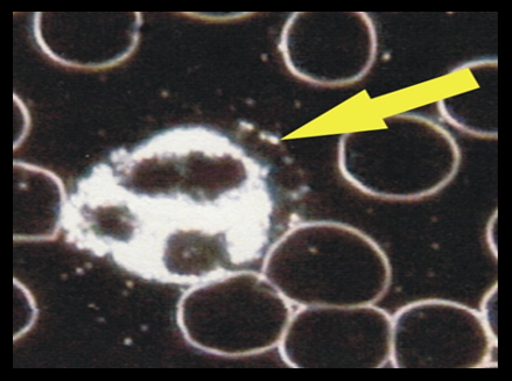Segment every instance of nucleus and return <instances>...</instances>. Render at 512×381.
<instances>
[{
	"mask_svg": "<svg viewBox=\"0 0 512 381\" xmlns=\"http://www.w3.org/2000/svg\"><path fill=\"white\" fill-rule=\"evenodd\" d=\"M487 241L489 249L493 251L494 257L497 258V211L494 217L490 218L487 228Z\"/></svg>",
	"mask_w": 512,
	"mask_h": 381,
	"instance_id": "9d476101",
	"label": "nucleus"
},
{
	"mask_svg": "<svg viewBox=\"0 0 512 381\" xmlns=\"http://www.w3.org/2000/svg\"><path fill=\"white\" fill-rule=\"evenodd\" d=\"M377 30L364 12H296L286 20L279 49L289 72L317 87L352 86L376 61Z\"/></svg>",
	"mask_w": 512,
	"mask_h": 381,
	"instance_id": "423d86ee",
	"label": "nucleus"
},
{
	"mask_svg": "<svg viewBox=\"0 0 512 381\" xmlns=\"http://www.w3.org/2000/svg\"><path fill=\"white\" fill-rule=\"evenodd\" d=\"M460 91L441 97L438 109L448 123L481 139L499 137V62L486 58L464 63L450 74Z\"/></svg>",
	"mask_w": 512,
	"mask_h": 381,
	"instance_id": "6e6552de",
	"label": "nucleus"
},
{
	"mask_svg": "<svg viewBox=\"0 0 512 381\" xmlns=\"http://www.w3.org/2000/svg\"><path fill=\"white\" fill-rule=\"evenodd\" d=\"M496 349L480 314L458 302H412L392 319L396 369H479Z\"/></svg>",
	"mask_w": 512,
	"mask_h": 381,
	"instance_id": "0eeeda50",
	"label": "nucleus"
},
{
	"mask_svg": "<svg viewBox=\"0 0 512 381\" xmlns=\"http://www.w3.org/2000/svg\"><path fill=\"white\" fill-rule=\"evenodd\" d=\"M290 302L251 271L194 285L178 307L182 334L194 348L223 357H245L278 347L292 317Z\"/></svg>",
	"mask_w": 512,
	"mask_h": 381,
	"instance_id": "20e7f679",
	"label": "nucleus"
},
{
	"mask_svg": "<svg viewBox=\"0 0 512 381\" xmlns=\"http://www.w3.org/2000/svg\"><path fill=\"white\" fill-rule=\"evenodd\" d=\"M392 319L374 305L303 307L280 352L294 369H381L391 357Z\"/></svg>",
	"mask_w": 512,
	"mask_h": 381,
	"instance_id": "39448f33",
	"label": "nucleus"
},
{
	"mask_svg": "<svg viewBox=\"0 0 512 381\" xmlns=\"http://www.w3.org/2000/svg\"><path fill=\"white\" fill-rule=\"evenodd\" d=\"M271 169L207 126H179L112 152L69 195L68 241L161 284L247 271L273 245Z\"/></svg>",
	"mask_w": 512,
	"mask_h": 381,
	"instance_id": "f257e3e1",
	"label": "nucleus"
},
{
	"mask_svg": "<svg viewBox=\"0 0 512 381\" xmlns=\"http://www.w3.org/2000/svg\"><path fill=\"white\" fill-rule=\"evenodd\" d=\"M460 166V148L451 132L411 112L385 116L340 139L343 178L376 199H427L450 185Z\"/></svg>",
	"mask_w": 512,
	"mask_h": 381,
	"instance_id": "7ed1b4c3",
	"label": "nucleus"
},
{
	"mask_svg": "<svg viewBox=\"0 0 512 381\" xmlns=\"http://www.w3.org/2000/svg\"><path fill=\"white\" fill-rule=\"evenodd\" d=\"M263 275L300 307L375 305L388 293L390 260L373 238L350 225L313 221L273 243Z\"/></svg>",
	"mask_w": 512,
	"mask_h": 381,
	"instance_id": "f03ea898",
	"label": "nucleus"
},
{
	"mask_svg": "<svg viewBox=\"0 0 512 381\" xmlns=\"http://www.w3.org/2000/svg\"><path fill=\"white\" fill-rule=\"evenodd\" d=\"M479 314L489 335L497 343L499 341V287L497 284L490 288L483 298Z\"/></svg>",
	"mask_w": 512,
	"mask_h": 381,
	"instance_id": "1a4fd4ad",
	"label": "nucleus"
}]
</instances>
